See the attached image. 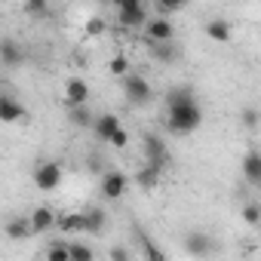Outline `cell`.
Segmentation results:
<instances>
[{
  "mask_svg": "<svg viewBox=\"0 0 261 261\" xmlns=\"http://www.w3.org/2000/svg\"><path fill=\"white\" fill-rule=\"evenodd\" d=\"M154 4H157V13H160V16H169V13L181 10L188 0H154Z\"/></svg>",
  "mask_w": 261,
  "mask_h": 261,
  "instance_id": "27",
  "label": "cell"
},
{
  "mask_svg": "<svg viewBox=\"0 0 261 261\" xmlns=\"http://www.w3.org/2000/svg\"><path fill=\"white\" fill-rule=\"evenodd\" d=\"M206 37L215 40V43H230L233 40V28L227 19H209L206 22Z\"/></svg>",
  "mask_w": 261,
  "mask_h": 261,
  "instance_id": "14",
  "label": "cell"
},
{
  "mask_svg": "<svg viewBox=\"0 0 261 261\" xmlns=\"http://www.w3.org/2000/svg\"><path fill=\"white\" fill-rule=\"evenodd\" d=\"M243 221H246L249 227H258V224H261V206H258V203H246V206H243Z\"/></svg>",
  "mask_w": 261,
  "mask_h": 261,
  "instance_id": "23",
  "label": "cell"
},
{
  "mask_svg": "<svg viewBox=\"0 0 261 261\" xmlns=\"http://www.w3.org/2000/svg\"><path fill=\"white\" fill-rule=\"evenodd\" d=\"M120 126V117L117 114H98V117H92V136L98 139V142H108L111 139V133Z\"/></svg>",
  "mask_w": 261,
  "mask_h": 261,
  "instance_id": "11",
  "label": "cell"
},
{
  "mask_svg": "<svg viewBox=\"0 0 261 261\" xmlns=\"http://www.w3.org/2000/svg\"><path fill=\"white\" fill-rule=\"evenodd\" d=\"M185 252L194 255V258H206V255L215 252V240L209 233H203V230H194V233L185 237Z\"/></svg>",
  "mask_w": 261,
  "mask_h": 261,
  "instance_id": "7",
  "label": "cell"
},
{
  "mask_svg": "<svg viewBox=\"0 0 261 261\" xmlns=\"http://www.w3.org/2000/svg\"><path fill=\"white\" fill-rule=\"evenodd\" d=\"M111 258L114 261H129V258H133V252H129L126 246H111Z\"/></svg>",
  "mask_w": 261,
  "mask_h": 261,
  "instance_id": "30",
  "label": "cell"
},
{
  "mask_svg": "<svg viewBox=\"0 0 261 261\" xmlns=\"http://www.w3.org/2000/svg\"><path fill=\"white\" fill-rule=\"evenodd\" d=\"M105 227H108V212H105V209H98V206L83 209V233L95 237V233H101Z\"/></svg>",
  "mask_w": 261,
  "mask_h": 261,
  "instance_id": "12",
  "label": "cell"
},
{
  "mask_svg": "<svg viewBox=\"0 0 261 261\" xmlns=\"http://www.w3.org/2000/svg\"><path fill=\"white\" fill-rule=\"evenodd\" d=\"M56 227L68 237V233H83V212H65L56 215Z\"/></svg>",
  "mask_w": 261,
  "mask_h": 261,
  "instance_id": "18",
  "label": "cell"
},
{
  "mask_svg": "<svg viewBox=\"0 0 261 261\" xmlns=\"http://www.w3.org/2000/svg\"><path fill=\"white\" fill-rule=\"evenodd\" d=\"M145 151H148V163H154V166H163L166 163V145H163L160 136L148 133L145 136Z\"/></svg>",
  "mask_w": 261,
  "mask_h": 261,
  "instance_id": "15",
  "label": "cell"
},
{
  "mask_svg": "<svg viewBox=\"0 0 261 261\" xmlns=\"http://www.w3.org/2000/svg\"><path fill=\"white\" fill-rule=\"evenodd\" d=\"M126 188H129V178H126L120 169H108V172L101 175V181H98V191H101L105 200H120V197L126 194Z\"/></svg>",
  "mask_w": 261,
  "mask_h": 261,
  "instance_id": "6",
  "label": "cell"
},
{
  "mask_svg": "<svg viewBox=\"0 0 261 261\" xmlns=\"http://www.w3.org/2000/svg\"><path fill=\"white\" fill-rule=\"evenodd\" d=\"M92 117H95V114L89 111V101H86V105H71V108H68V120H71L77 129H89V126H92Z\"/></svg>",
  "mask_w": 261,
  "mask_h": 261,
  "instance_id": "19",
  "label": "cell"
},
{
  "mask_svg": "<svg viewBox=\"0 0 261 261\" xmlns=\"http://www.w3.org/2000/svg\"><path fill=\"white\" fill-rule=\"evenodd\" d=\"M28 221H31V230H34V233H46V230L56 227V212H53L49 206H37V209L28 215Z\"/></svg>",
  "mask_w": 261,
  "mask_h": 261,
  "instance_id": "13",
  "label": "cell"
},
{
  "mask_svg": "<svg viewBox=\"0 0 261 261\" xmlns=\"http://www.w3.org/2000/svg\"><path fill=\"white\" fill-rule=\"evenodd\" d=\"M108 4H117V0H108Z\"/></svg>",
  "mask_w": 261,
  "mask_h": 261,
  "instance_id": "32",
  "label": "cell"
},
{
  "mask_svg": "<svg viewBox=\"0 0 261 261\" xmlns=\"http://www.w3.org/2000/svg\"><path fill=\"white\" fill-rule=\"evenodd\" d=\"M203 123V108L197 105V95L185 98V101H175V105H166V129L175 136H191L197 133Z\"/></svg>",
  "mask_w": 261,
  "mask_h": 261,
  "instance_id": "1",
  "label": "cell"
},
{
  "mask_svg": "<svg viewBox=\"0 0 261 261\" xmlns=\"http://www.w3.org/2000/svg\"><path fill=\"white\" fill-rule=\"evenodd\" d=\"M123 95H126V101H129V105H148V101H151V95H154V89H151L148 77L126 71V74H123Z\"/></svg>",
  "mask_w": 261,
  "mask_h": 261,
  "instance_id": "2",
  "label": "cell"
},
{
  "mask_svg": "<svg viewBox=\"0 0 261 261\" xmlns=\"http://www.w3.org/2000/svg\"><path fill=\"white\" fill-rule=\"evenodd\" d=\"M117 10H120L117 22H120L123 28H142L145 19H148L142 0H117Z\"/></svg>",
  "mask_w": 261,
  "mask_h": 261,
  "instance_id": "4",
  "label": "cell"
},
{
  "mask_svg": "<svg viewBox=\"0 0 261 261\" xmlns=\"http://www.w3.org/2000/svg\"><path fill=\"white\" fill-rule=\"evenodd\" d=\"M7 237H10V240H28V237H34L31 221H28V218H10V221H7Z\"/></svg>",
  "mask_w": 261,
  "mask_h": 261,
  "instance_id": "20",
  "label": "cell"
},
{
  "mask_svg": "<svg viewBox=\"0 0 261 261\" xmlns=\"http://www.w3.org/2000/svg\"><path fill=\"white\" fill-rule=\"evenodd\" d=\"M25 13L34 19H46L49 16V0H25Z\"/></svg>",
  "mask_w": 261,
  "mask_h": 261,
  "instance_id": "22",
  "label": "cell"
},
{
  "mask_svg": "<svg viewBox=\"0 0 261 261\" xmlns=\"http://www.w3.org/2000/svg\"><path fill=\"white\" fill-rule=\"evenodd\" d=\"M108 71H111L114 77H123V74L129 71V59H126V56H114V59L108 62Z\"/></svg>",
  "mask_w": 261,
  "mask_h": 261,
  "instance_id": "26",
  "label": "cell"
},
{
  "mask_svg": "<svg viewBox=\"0 0 261 261\" xmlns=\"http://www.w3.org/2000/svg\"><path fill=\"white\" fill-rule=\"evenodd\" d=\"M65 108H71V105H86L89 101V83L83 80V77H71V80H65Z\"/></svg>",
  "mask_w": 261,
  "mask_h": 261,
  "instance_id": "9",
  "label": "cell"
},
{
  "mask_svg": "<svg viewBox=\"0 0 261 261\" xmlns=\"http://www.w3.org/2000/svg\"><path fill=\"white\" fill-rule=\"evenodd\" d=\"M62 178H65V172H62V166L56 160H40L34 166V185L40 191H56L62 185Z\"/></svg>",
  "mask_w": 261,
  "mask_h": 261,
  "instance_id": "3",
  "label": "cell"
},
{
  "mask_svg": "<svg viewBox=\"0 0 261 261\" xmlns=\"http://www.w3.org/2000/svg\"><path fill=\"white\" fill-rule=\"evenodd\" d=\"M0 62L7 68H19L25 65V46L13 37H0Z\"/></svg>",
  "mask_w": 261,
  "mask_h": 261,
  "instance_id": "8",
  "label": "cell"
},
{
  "mask_svg": "<svg viewBox=\"0 0 261 261\" xmlns=\"http://www.w3.org/2000/svg\"><path fill=\"white\" fill-rule=\"evenodd\" d=\"M46 258H49V261H71V255H68V243H53V246L46 249Z\"/></svg>",
  "mask_w": 261,
  "mask_h": 261,
  "instance_id": "25",
  "label": "cell"
},
{
  "mask_svg": "<svg viewBox=\"0 0 261 261\" xmlns=\"http://www.w3.org/2000/svg\"><path fill=\"white\" fill-rule=\"evenodd\" d=\"M243 123H246V129H252V133L258 129V108H255V105H249V108L243 111Z\"/></svg>",
  "mask_w": 261,
  "mask_h": 261,
  "instance_id": "29",
  "label": "cell"
},
{
  "mask_svg": "<svg viewBox=\"0 0 261 261\" xmlns=\"http://www.w3.org/2000/svg\"><path fill=\"white\" fill-rule=\"evenodd\" d=\"M25 120V105L16 95L0 92V123H19Z\"/></svg>",
  "mask_w": 261,
  "mask_h": 261,
  "instance_id": "10",
  "label": "cell"
},
{
  "mask_svg": "<svg viewBox=\"0 0 261 261\" xmlns=\"http://www.w3.org/2000/svg\"><path fill=\"white\" fill-rule=\"evenodd\" d=\"M243 175H246V181H249L252 188L261 185V154H258V151H249V154L243 157Z\"/></svg>",
  "mask_w": 261,
  "mask_h": 261,
  "instance_id": "16",
  "label": "cell"
},
{
  "mask_svg": "<svg viewBox=\"0 0 261 261\" xmlns=\"http://www.w3.org/2000/svg\"><path fill=\"white\" fill-rule=\"evenodd\" d=\"M145 40H148V43H166V40H175V25L169 22V16L145 19Z\"/></svg>",
  "mask_w": 261,
  "mask_h": 261,
  "instance_id": "5",
  "label": "cell"
},
{
  "mask_svg": "<svg viewBox=\"0 0 261 261\" xmlns=\"http://www.w3.org/2000/svg\"><path fill=\"white\" fill-rule=\"evenodd\" d=\"M101 31H105V22H101V19H89V22H86V34H89V37H98Z\"/></svg>",
  "mask_w": 261,
  "mask_h": 261,
  "instance_id": "31",
  "label": "cell"
},
{
  "mask_svg": "<svg viewBox=\"0 0 261 261\" xmlns=\"http://www.w3.org/2000/svg\"><path fill=\"white\" fill-rule=\"evenodd\" d=\"M148 46H151V53H154L157 59H163V62H172V59H175L172 40H166V43H148Z\"/></svg>",
  "mask_w": 261,
  "mask_h": 261,
  "instance_id": "24",
  "label": "cell"
},
{
  "mask_svg": "<svg viewBox=\"0 0 261 261\" xmlns=\"http://www.w3.org/2000/svg\"><path fill=\"white\" fill-rule=\"evenodd\" d=\"M68 255H71V261H92L95 258L92 246H86V243H68Z\"/></svg>",
  "mask_w": 261,
  "mask_h": 261,
  "instance_id": "21",
  "label": "cell"
},
{
  "mask_svg": "<svg viewBox=\"0 0 261 261\" xmlns=\"http://www.w3.org/2000/svg\"><path fill=\"white\" fill-rule=\"evenodd\" d=\"M160 175H163V166L148 163V166H142V169L136 172V185H139L142 191H154V188H157V181H160Z\"/></svg>",
  "mask_w": 261,
  "mask_h": 261,
  "instance_id": "17",
  "label": "cell"
},
{
  "mask_svg": "<svg viewBox=\"0 0 261 261\" xmlns=\"http://www.w3.org/2000/svg\"><path fill=\"white\" fill-rule=\"evenodd\" d=\"M108 145H114V148H126V145H129V133H126V129H123V123H120V126L114 129V133H111Z\"/></svg>",
  "mask_w": 261,
  "mask_h": 261,
  "instance_id": "28",
  "label": "cell"
}]
</instances>
